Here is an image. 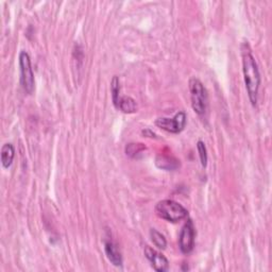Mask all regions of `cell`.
<instances>
[{"label":"cell","instance_id":"obj_14","mask_svg":"<svg viewBox=\"0 0 272 272\" xmlns=\"http://www.w3.org/2000/svg\"><path fill=\"white\" fill-rule=\"evenodd\" d=\"M146 150V146L144 144H129L126 147V153L127 155L131 158H136L138 154H140L141 152H144Z\"/></svg>","mask_w":272,"mask_h":272},{"label":"cell","instance_id":"obj_4","mask_svg":"<svg viewBox=\"0 0 272 272\" xmlns=\"http://www.w3.org/2000/svg\"><path fill=\"white\" fill-rule=\"evenodd\" d=\"M19 67H21V82L25 92L32 94L34 89V74L32 70L30 55L26 51H22L19 54Z\"/></svg>","mask_w":272,"mask_h":272},{"label":"cell","instance_id":"obj_15","mask_svg":"<svg viewBox=\"0 0 272 272\" xmlns=\"http://www.w3.org/2000/svg\"><path fill=\"white\" fill-rule=\"evenodd\" d=\"M197 149L199 152L200 161H201V165L203 167H206V165H207V150H206L205 144L202 140H199L197 142Z\"/></svg>","mask_w":272,"mask_h":272},{"label":"cell","instance_id":"obj_16","mask_svg":"<svg viewBox=\"0 0 272 272\" xmlns=\"http://www.w3.org/2000/svg\"><path fill=\"white\" fill-rule=\"evenodd\" d=\"M142 135L147 136V137H157V135H155L151 130H144L142 131Z\"/></svg>","mask_w":272,"mask_h":272},{"label":"cell","instance_id":"obj_13","mask_svg":"<svg viewBox=\"0 0 272 272\" xmlns=\"http://www.w3.org/2000/svg\"><path fill=\"white\" fill-rule=\"evenodd\" d=\"M111 92H112V98H113V103L114 106L118 109L119 106V92H120V86H119V80L117 77H114L113 80L111 82Z\"/></svg>","mask_w":272,"mask_h":272},{"label":"cell","instance_id":"obj_1","mask_svg":"<svg viewBox=\"0 0 272 272\" xmlns=\"http://www.w3.org/2000/svg\"><path fill=\"white\" fill-rule=\"evenodd\" d=\"M242 54H243V71L245 87L249 99L252 103V106H256L257 98H258V89L261 85V76L258 71L257 63L255 57L251 53V49L248 43H245L242 47Z\"/></svg>","mask_w":272,"mask_h":272},{"label":"cell","instance_id":"obj_12","mask_svg":"<svg viewBox=\"0 0 272 272\" xmlns=\"http://www.w3.org/2000/svg\"><path fill=\"white\" fill-rule=\"evenodd\" d=\"M172 158H169V157H162V155H160V157L157 159V164L160 168H163V169H166V170H173V169H177V168L179 167V163H178V160L174 161V162H170L169 161L171 160Z\"/></svg>","mask_w":272,"mask_h":272},{"label":"cell","instance_id":"obj_8","mask_svg":"<svg viewBox=\"0 0 272 272\" xmlns=\"http://www.w3.org/2000/svg\"><path fill=\"white\" fill-rule=\"evenodd\" d=\"M105 251L107 257L109 258V261L111 262L114 266H121L122 265V255L120 249L118 248V245H116L112 241H108L105 244Z\"/></svg>","mask_w":272,"mask_h":272},{"label":"cell","instance_id":"obj_6","mask_svg":"<svg viewBox=\"0 0 272 272\" xmlns=\"http://www.w3.org/2000/svg\"><path fill=\"white\" fill-rule=\"evenodd\" d=\"M195 237L196 231L195 226L190 219L187 220V222L183 225L179 236V247L184 254H190L195 245Z\"/></svg>","mask_w":272,"mask_h":272},{"label":"cell","instance_id":"obj_11","mask_svg":"<svg viewBox=\"0 0 272 272\" xmlns=\"http://www.w3.org/2000/svg\"><path fill=\"white\" fill-rule=\"evenodd\" d=\"M150 237L151 241L154 244L155 247H158L159 249H166L167 245V241L163 234H161L159 231H157L155 229H151L150 230Z\"/></svg>","mask_w":272,"mask_h":272},{"label":"cell","instance_id":"obj_2","mask_svg":"<svg viewBox=\"0 0 272 272\" xmlns=\"http://www.w3.org/2000/svg\"><path fill=\"white\" fill-rule=\"evenodd\" d=\"M155 213L157 215L167 220L169 222H178L183 220L189 215V212L183 205L173 201V200H163L160 201L155 206Z\"/></svg>","mask_w":272,"mask_h":272},{"label":"cell","instance_id":"obj_3","mask_svg":"<svg viewBox=\"0 0 272 272\" xmlns=\"http://www.w3.org/2000/svg\"><path fill=\"white\" fill-rule=\"evenodd\" d=\"M190 90L191 107L198 115H204L209 105V98H207V92L203 83L197 78H191L190 80Z\"/></svg>","mask_w":272,"mask_h":272},{"label":"cell","instance_id":"obj_9","mask_svg":"<svg viewBox=\"0 0 272 272\" xmlns=\"http://www.w3.org/2000/svg\"><path fill=\"white\" fill-rule=\"evenodd\" d=\"M15 157V149L12 144H4L1 149V163L4 168H9Z\"/></svg>","mask_w":272,"mask_h":272},{"label":"cell","instance_id":"obj_5","mask_svg":"<svg viewBox=\"0 0 272 272\" xmlns=\"http://www.w3.org/2000/svg\"><path fill=\"white\" fill-rule=\"evenodd\" d=\"M155 126H158L160 129L166 132L178 134L182 132L186 126V114L181 111L174 115V117L172 118H159L155 120Z\"/></svg>","mask_w":272,"mask_h":272},{"label":"cell","instance_id":"obj_10","mask_svg":"<svg viewBox=\"0 0 272 272\" xmlns=\"http://www.w3.org/2000/svg\"><path fill=\"white\" fill-rule=\"evenodd\" d=\"M118 109H120L121 112H124L126 114H131L135 113L136 109H137V105H136V101L131 98V97H121L119 100V106Z\"/></svg>","mask_w":272,"mask_h":272},{"label":"cell","instance_id":"obj_7","mask_svg":"<svg viewBox=\"0 0 272 272\" xmlns=\"http://www.w3.org/2000/svg\"><path fill=\"white\" fill-rule=\"evenodd\" d=\"M145 255L150 261L154 270L159 272H165L169 268V262H168L167 258L163 254L160 253V252L149 247V245H146Z\"/></svg>","mask_w":272,"mask_h":272}]
</instances>
